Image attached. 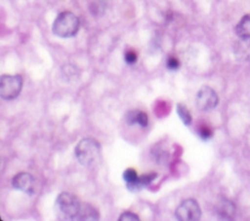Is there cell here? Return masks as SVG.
Masks as SVG:
<instances>
[{"instance_id": "30bf717a", "label": "cell", "mask_w": 250, "mask_h": 221, "mask_svg": "<svg viewBox=\"0 0 250 221\" xmlns=\"http://www.w3.org/2000/svg\"><path fill=\"white\" fill-rule=\"evenodd\" d=\"M100 214L98 210L89 203H82L76 220H99Z\"/></svg>"}, {"instance_id": "3957f363", "label": "cell", "mask_w": 250, "mask_h": 221, "mask_svg": "<svg viewBox=\"0 0 250 221\" xmlns=\"http://www.w3.org/2000/svg\"><path fill=\"white\" fill-rule=\"evenodd\" d=\"M52 29L54 34L61 38L75 36L79 29V19L71 12H62L55 18Z\"/></svg>"}, {"instance_id": "ac0fdd59", "label": "cell", "mask_w": 250, "mask_h": 221, "mask_svg": "<svg viewBox=\"0 0 250 221\" xmlns=\"http://www.w3.org/2000/svg\"><path fill=\"white\" fill-rule=\"evenodd\" d=\"M166 65L170 70H177L180 67V61L175 56H169L167 59Z\"/></svg>"}, {"instance_id": "9c48e42d", "label": "cell", "mask_w": 250, "mask_h": 221, "mask_svg": "<svg viewBox=\"0 0 250 221\" xmlns=\"http://www.w3.org/2000/svg\"><path fill=\"white\" fill-rule=\"evenodd\" d=\"M235 33L240 40L250 39V14L241 18L235 26Z\"/></svg>"}, {"instance_id": "5b68a950", "label": "cell", "mask_w": 250, "mask_h": 221, "mask_svg": "<svg viewBox=\"0 0 250 221\" xmlns=\"http://www.w3.org/2000/svg\"><path fill=\"white\" fill-rule=\"evenodd\" d=\"M175 216L180 221H197L201 217V209L195 200L187 199L178 205Z\"/></svg>"}, {"instance_id": "8992f818", "label": "cell", "mask_w": 250, "mask_h": 221, "mask_svg": "<svg viewBox=\"0 0 250 221\" xmlns=\"http://www.w3.org/2000/svg\"><path fill=\"white\" fill-rule=\"evenodd\" d=\"M219 103V97L216 92L208 87L203 86L196 94V105L202 111L214 109Z\"/></svg>"}, {"instance_id": "4fadbf2b", "label": "cell", "mask_w": 250, "mask_h": 221, "mask_svg": "<svg viewBox=\"0 0 250 221\" xmlns=\"http://www.w3.org/2000/svg\"><path fill=\"white\" fill-rule=\"evenodd\" d=\"M219 211H220V214L223 215L224 217H229V216L232 215L233 206H232V204L230 203L224 202L223 204L220 206Z\"/></svg>"}, {"instance_id": "7c38bea8", "label": "cell", "mask_w": 250, "mask_h": 221, "mask_svg": "<svg viewBox=\"0 0 250 221\" xmlns=\"http://www.w3.org/2000/svg\"><path fill=\"white\" fill-rule=\"evenodd\" d=\"M105 9V3L103 0H94L90 4V11L93 16H101Z\"/></svg>"}, {"instance_id": "5bb4252c", "label": "cell", "mask_w": 250, "mask_h": 221, "mask_svg": "<svg viewBox=\"0 0 250 221\" xmlns=\"http://www.w3.org/2000/svg\"><path fill=\"white\" fill-rule=\"evenodd\" d=\"M136 124L139 126L146 128L148 125V117L146 112L137 110V115H136Z\"/></svg>"}, {"instance_id": "52a82bcc", "label": "cell", "mask_w": 250, "mask_h": 221, "mask_svg": "<svg viewBox=\"0 0 250 221\" xmlns=\"http://www.w3.org/2000/svg\"><path fill=\"white\" fill-rule=\"evenodd\" d=\"M12 185L15 189L26 194L34 193V179L31 174L27 172H20L12 179Z\"/></svg>"}, {"instance_id": "6da1fadb", "label": "cell", "mask_w": 250, "mask_h": 221, "mask_svg": "<svg viewBox=\"0 0 250 221\" xmlns=\"http://www.w3.org/2000/svg\"><path fill=\"white\" fill-rule=\"evenodd\" d=\"M74 152L79 164L84 166H92L100 159L101 145L94 138H83L77 143Z\"/></svg>"}, {"instance_id": "ba28073f", "label": "cell", "mask_w": 250, "mask_h": 221, "mask_svg": "<svg viewBox=\"0 0 250 221\" xmlns=\"http://www.w3.org/2000/svg\"><path fill=\"white\" fill-rule=\"evenodd\" d=\"M156 176H157V173H155V172H149V173H146L141 176H138V178L134 182L126 184L127 189L130 192L137 193V192L141 191L144 187H146V185L151 183L156 178Z\"/></svg>"}, {"instance_id": "2e32d148", "label": "cell", "mask_w": 250, "mask_h": 221, "mask_svg": "<svg viewBox=\"0 0 250 221\" xmlns=\"http://www.w3.org/2000/svg\"><path fill=\"white\" fill-rule=\"evenodd\" d=\"M198 134L202 139H209L212 136V129L207 126H202L198 129Z\"/></svg>"}, {"instance_id": "9a60e30c", "label": "cell", "mask_w": 250, "mask_h": 221, "mask_svg": "<svg viewBox=\"0 0 250 221\" xmlns=\"http://www.w3.org/2000/svg\"><path fill=\"white\" fill-rule=\"evenodd\" d=\"M138 178V174L134 168H127L123 172V179L126 182V184L134 182Z\"/></svg>"}, {"instance_id": "d6986e66", "label": "cell", "mask_w": 250, "mask_h": 221, "mask_svg": "<svg viewBox=\"0 0 250 221\" xmlns=\"http://www.w3.org/2000/svg\"><path fill=\"white\" fill-rule=\"evenodd\" d=\"M137 54L134 52V51H127L125 54H124V59L126 61V63L128 64H134L136 63L137 61Z\"/></svg>"}, {"instance_id": "277c9868", "label": "cell", "mask_w": 250, "mask_h": 221, "mask_svg": "<svg viewBox=\"0 0 250 221\" xmlns=\"http://www.w3.org/2000/svg\"><path fill=\"white\" fill-rule=\"evenodd\" d=\"M22 89L21 75H2L0 79V96L5 100L15 99Z\"/></svg>"}, {"instance_id": "8fae6325", "label": "cell", "mask_w": 250, "mask_h": 221, "mask_svg": "<svg viewBox=\"0 0 250 221\" xmlns=\"http://www.w3.org/2000/svg\"><path fill=\"white\" fill-rule=\"evenodd\" d=\"M177 113H178V116L180 117V119L182 120V122L184 123L185 126L190 125L191 120H192L190 112L188 111V109L183 103H178L177 104Z\"/></svg>"}, {"instance_id": "e0dca14e", "label": "cell", "mask_w": 250, "mask_h": 221, "mask_svg": "<svg viewBox=\"0 0 250 221\" xmlns=\"http://www.w3.org/2000/svg\"><path fill=\"white\" fill-rule=\"evenodd\" d=\"M119 221H139V217L137 214L133 213V212H130V211H126V212H123L119 219Z\"/></svg>"}, {"instance_id": "7a4b0ae2", "label": "cell", "mask_w": 250, "mask_h": 221, "mask_svg": "<svg viewBox=\"0 0 250 221\" xmlns=\"http://www.w3.org/2000/svg\"><path fill=\"white\" fill-rule=\"evenodd\" d=\"M80 207L78 199L67 192L61 193L55 203V210L60 220H76Z\"/></svg>"}]
</instances>
